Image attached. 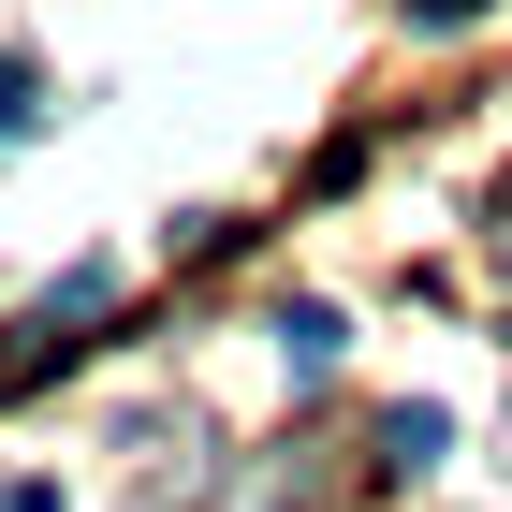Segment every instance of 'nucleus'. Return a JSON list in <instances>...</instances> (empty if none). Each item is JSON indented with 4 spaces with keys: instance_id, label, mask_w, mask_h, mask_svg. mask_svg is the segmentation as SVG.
Masks as SVG:
<instances>
[{
    "instance_id": "20e7f679",
    "label": "nucleus",
    "mask_w": 512,
    "mask_h": 512,
    "mask_svg": "<svg viewBox=\"0 0 512 512\" xmlns=\"http://www.w3.org/2000/svg\"><path fill=\"white\" fill-rule=\"evenodd\" d=\"M469 15H483V0H410V30H469Z\"/></svg>"
},
{
    "instance_id": "f03ea898",
    "label": "nucleus",
    "mask_w": 512,
    "mask_h": 512,
    "mask_svg": "<svg viewBox=\"0 0 512 512\" xmlns=\"http://www.w3.org/2000/svg\"><path fill=\"white\" fill-rule=\"evenodd\" d=\"M439 454H454L439 410H381V469H439Z\"/></svg>"
},
{
    "instance_id": "39448f33",
    "label": "nucleus",
    "mask_w": 512,
    "mask_h": 512,
    "mask_svg": "<svg viewBox=\"0 0 512 512\" xmlns=\"http://www.w3.org/2000/svg\"><path fill=\"white\" fill-rule=\"evenodd\" d=\"M0 512H15V483H0Z\"/></svg>"
},
{
    "instance_id": "7ed1b4c3",
    "label": "nucleus",
    "mask_w": 512,
    "mask_h": 512,
    "mask_svg": "<svg viewBox=\"0 0 512 512\" xmlns=\"http://www.w3.org/2000/svg\"><path fill=\"white\" fill-rule=\"evenodd\" d=\"M30 132H44V74H30V59H0V147H30Z\"/></svg>"
},
{
    "instance_id": "f257e3e1",
    "label": "nucleus",
    "mask_w": 512,
    "mask_h": 512,
    "mask_svg": "<svg viewBox=\"0 0 512 512\" xmlns=\"http://www.w3.org/2000/svg\"><path fill=\"white\" fill-rule=\"evenodd\" d=\"M337 337H352L337 308H278V366H293V381H322V366H337Z\"/></svg>"
}]
</instances>
